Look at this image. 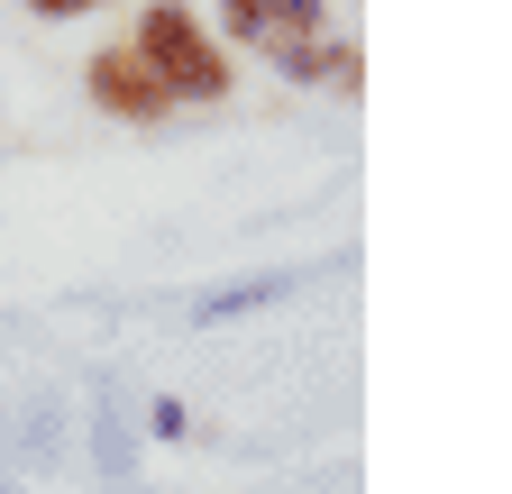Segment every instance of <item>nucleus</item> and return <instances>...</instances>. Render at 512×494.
<instances>
[{
	"label": "nucleus",
	"instance_id": "nucleus-1",
	"mask_svg": "<svg viewBox=\"0 0 512 494\" xmlns=\"http://www.w3.org/2000/svg\"><path fill=\"white\" fill-rule=\"evenodd\" d=\"M147 55V74L174 92V101H220L229 92V55L211 46V28H202V10H183V0H156V10L138 19V37H128Z\"/></svg>",
	"mask_w": 512,
	"mask_h": 494
},
{
	"label": "nucleus",
	"instance_id": "nucleus-3",
	"mask_svg": "<svg viewBox=\"0 0 512 494\" xmlns=\"http://www.w3.org/2000/svg\"><path fill=\"white\" fill-rule=\"evenodd\" d=\"M311 28H320V0H220V37H238L256 55H284Z\"/></svg>",
	"mask_w": 512,
	"mask_h": 494
},
{
	"label": "nucleus",
	"instance_id": "nucleus-5",
	"mask_svg": "<svg viewBox=\"0 0 512 494\" xmlns=\"http://www.w3.org/2000/svg\"><path fill=\"white\" fill-rule=\"evenodd\" d=\"M37 19H83V10H101V0H28Z\"/></svg>",
	"mask_w": 512,
	"mask_h": 494
},
{
	"label": "nucleus",
	"instance_id": "nucleus-4",
	"mask_svg": "<svg viewBox=\"0 0 512 494\" xmlns=\"http://www.w3.org/2000/svg\"><path fill=\"white\" fill-rule=\"evenodd\" d=\"M275 65H284L293 83H348V92H357V46H339L330 28H311V37H293V46L275 55Z\"/></svg>",
	"mask_w": 512,
	"mask_h": 494
},
{
	"label": "nucleus",
	"instance_id": "nucleus-2",
	"mask_svg": "<svg viewBox=\"0 0 512 494\" xmlns=\"http://www.w3.org/2000/svg\"><path fill=\"white\" fill-rule=\"evenodd\" d=\"M83 92H92L110 119H165V110H174V92L147 74V55H138V46H101L92 65H83Z\"/></svg>",
	"mask_w": 512,
	"mask_h": 494
}]
</instances>
